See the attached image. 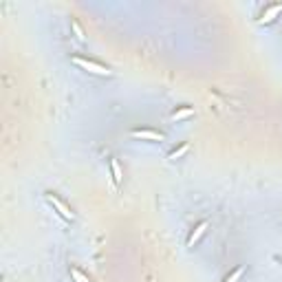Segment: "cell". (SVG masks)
<instances>
[{
	"label": "cell",
	"mask_w": 282,
	"mask_h": 282,
	"mask_svg": "<svg viewBox=\"0 0 282 282\" xmlns=\"http://www.w3.org/2000/svg\"><path fill=\"white\" fill-rule=\"evenodd\" d=\"M134 139H144V141H163V134L157 133V130L150 128H141V130H133Z\"/></svg>",
	"instance_id": "3"
},
{
	"label": "cell",
	"mask_w": 282,
	"mask_h": 282,
	"mask_svg": "<svg viewBox=\"0 0 282 282\" xmlns=\"http://www.w3.org/2000/svg\"><path fill=\"white\" fill-rule=\"evenodd\" d=\"M47 201L51 203V205H53V210L58 212V214L62 216L64 220H73V218H75V214H73V212H71V207H68L64 201H60V199H58V196H55V194H47Z\"/></svg>",
	"instance_id": "2"
},
{
	"label": "cell",
	"mask_w": 282,
	"mask_h": 282,
	"mask_svg": "<svg viewBox=\"0 0 282 282\" xmlns=\"http://www.w3.org/2000/svg\"><path fill=\"white\" fill-rule=\"evenodd\" d=\"M243 276H245V267H238V269H234L230 276L225 278V282H240V280H243Z\"/></svg>",
	"instance_id": "8"
},
{
	"label": "cell",
	"mask_w": 282,
	"mask_h": 282,
	"mask_svg": "<svg viewBox=\"0 0 282 282\" xmlns=\"http://www.w3.org/2000/svg\"><path fill=\"white\" fill-rule=\"evenodd\" d=\"M71 278H73V282H91L80 269H75V267H71Z\"/></svg>",
	"instance_id": "10"
},
{
	"label": "cell",
	"mask_w": 282,
	"mask_h": 282,
	"mask_svg": "<svg viewBox=\"0 0 282 282\" xmlns=\"http://www.w3.org/2000/svg\"><path fill=\"white\" fill-rule=\"evenodd\" d=\"M194 115V108H181V110H174L172 113V121H183L187 117Z\"/></svg>",
	"instance_id": "7"
},
{
	"label": "cell",
	"mask_w": 282,
	"mask_h": 282,
	"mask_svg": "<svg viewBox=\"0 0 282 282\" xmlns=\"http://www.w3.org/2000/svg\"><path fill=\"white\" fill-rule=\"evenodd\" d=\"M207 227H210V223H207V220H203V223H199V225H196V227H194V232H192V236H190V238H187V247H194V245L203 238V234H205V232H207Z\"/></svg>",
	"instance_id": "5"
},
{
	"label": "cell",
	"mask_w": 282,
	"mask_h": 282,
	"mask_svg": "<svg viewBox=\"0 0 282 282\" xmlns=\"http://www.w3.org/2000/svg\"><path fill=\"white\" fill-rule=\"evenodd\" d=\"M71 27H73V31H75V38L80 40V42H84V40H86V35H84V31H82V27H80V24H77L75 20H73V22H71Z\"/></svg>",
	"instance_id": "11"
},
{
	"label": "cell",
	"mask_w": 282,
	"mask_h": 282,
	"mask_svg": "<svg viewBox=\"0 0 282 282\" xmlns=\"http://www.w3.org/2000/svg\"><path fill=\"white\" fill-rule=\"evenodd\" d=\"M280 14H282V5H271V7H267V9L263 11V16L258 18V24H269V22H273V20H276Z\"/></svg>",
	"instance_id": "4"
},
{
	"label": "cell",
	"mask_w": 282,
	"mask_h": 282,
	"mask_svg": "<svg viewBox=\"0 0 282 282\" xmlns=\"http://www.w3.org/2000/svg\"><path fill=\"white\" fill-rule=\"evenodd\" d=\"M73 64L80 66L82 71H88V73L100 75V77H110V75H113V71H110L108 66H104V64H100V62H93V60H86V58H73Z\"/></svg>",
	"instance_id": "1"
},
{
	"label": "cell",
	"mask_w": 282,
	"mask_h": 282,
	"mask_svg": "<svg viewBox=\"0 0 282 282\" xmlns=\"http://www.w3.org/2000/svg\"><path fill=\"white\" fill-rule=\"evenodd\" d=\"M187 150H190V146H187V144H183L179 150H174V152H170V154H167V159H170V161H177V159H181L183 154L187 152Z\"/></svg>",
	"instance_id": "9"
},
{
	"label": "cell",
	"mask_w": 282,
	"mask_h": 282,
	"mask_svg": "<svg viewBox=\"0 0 282 282\" xmlns=\"http://www.w3.org/2000/svg\"><path fill=\"white\" fill-rule=\"evenodd\" d=\"M110 172H113V181H115V185H121V181H124V172H121V166L117 159H110Z\"/></svg>",
	"instance_id": "6"
}]
</instances>
